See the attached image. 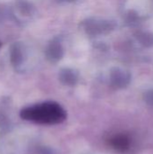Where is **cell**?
Instances as JSON below:
<instances>
[{"label":"cell","instance_id":"1","mask_svg":"<svg viewBox=\"0 0 153 154\" xmlns=\"http://www.w3.org/2000/svg\"><path fill=\"white\" fill-rule=\"evenodd\" d=\"M21 117L37 124L56 125L66 119V114L58 104L48 102L23 109L21 111Z\"/></svg>","mask_w":153,"mask_h":154},{"label":"cell","instance_id":"2","mask_svg":"<svg viewBox=\"0 0 153 154\" xmlns=\"http://www.w3.org/2000/svg\"><path fill=\"white\" fill-rule=\"evenodd\" d=\"M0 47H1V43H0Z\"/></svg>","mask_w":153,"mask_h":154}]
</instances>
